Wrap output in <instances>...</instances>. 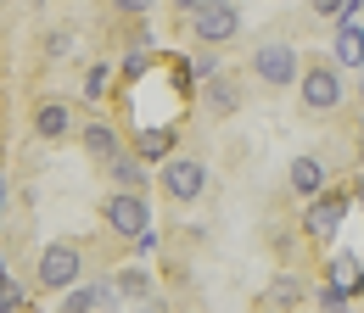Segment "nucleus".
I'll use <instances>...</instances> for the list:
<instances>
[{"label":"nucleus","mask_w":364,"mask_h":313,"mask_svg":"<svg viewBox=\"0 0 364 313\" xmlns=\"http://www.w3.org/2000/svg\"><path fill=\"white\" fill-rule=\"evenodd\" d=\"M342 95H348V84H342V67H336V62H309V67L297 73V101H303L309 112H336Z\"/></svg>","instance_id":"f257e3e1"},{"label":"nucleus","mask_w":364,"mask_h":313,"mask_svg":"<svg viewBox=\"0 0 364 313\" xmlns=\"http://www.w3.org/2000/svg\"><path fill=\"white\" fill-rule=\"evenodd\" d=\"M79 280H85V252H79L73 241L40 246V285H46V291H68V285H79Z\"/></svg>","instance_id":"f03ea898"},{"label":"nucleus","mask_w":364,"mask_h":313,"mask_svg":"<svg viewBox=\"0 0 364 313\" xmlns=\"http://www.w3.org/2000/svg\"><path fill=\"white\" fill-rule=\"evenodd\" d=\"M252 73H258L269 89H291V84H297V73H303V62H297V45L264 40L258 50H252Z\"/></svg>","instance_id":"7ed1b4c3"},{"label":"nucleus","mask_w":364,"mask_h":313,"mask_svg":"<svg viewBox=\"0 0 364 313\" xmlns=\"http://www.w3.org/2000/svg\"><path fill=\"white\" fill-rule=\"evenodd\" d=\"M235 28H241V6H235V0H202V6L191 11V34L202 45H230Z\"/></svg>","instance_id":"20e7f679"},{"label":"nucleus","mask_w":364,"mask_h":313,"mask_svg":"<svg viewBox=\"0 0 364 313\" xmlns=\"http://www.w3.org/2000/svg\"><path fill=\"white\" fill-rule=\"evenodd\" d=\"M157 179H163V196L185 207V202H196L208 190V163H196V157H163Z\"/></svg>","instance_id":"39448f33"},{"label":"nucleus","mask_w":364,"mask_h":313,"mask_svg":"<svg viewBox=\"0 0 364 313\" xmlns=\"http://www.w3.org/2000/svg\"><path fill=\"white\" fill-rule=\"evenodd\" d=\"M348 207H353V196H348V190H319V196H309L303 235H309V241H331V235L342 229V219H348Z\"/></svg>","instance_id":"423d86ee"},{"label":"nucleus","mask_w":364,"mask_h":313,"mask_svg":"<svg viewBox=\"0 0 364 313\" xmlns=\"http://www.w3.org/2000/svg\"><path fill=\"white\" fill-rule=\"evenodd\" d=\"M101 219H107V229H112V235L135 241L140 229H151V207H146V196H140V190H118V196H107Z\"/></svg>","instance_id":"0eeeda50"},{"label":"nucleus","mask_w":364,"mask_h":313,"mask_svg":"<svg viewBox=\"0 0 364 313\" xmlns=\"http://www.w3.org/2000/svg\"><path fill=\"white\" fill-rule=\"evenodd\" d=\"M331 62L336 67H364V28L353 17H336V40H331Z\"/></svg>","instance_id":"6e6552de"},{"label":"nucleus","mask_w":364,"mask_h":313,"mask_svg":"<svg viewBox=\"0 0 364 313\" xmlns=\"http://www.w3.org/2000/svg\"><path fill=\"white\" fill-rule=\"evenodd\" d=\"M303 297H309V285L297 274H274L264 285V313H291V308H303Z\"/></svg>","instance_id":"1a4fd4ad"},{"label":"nucleus","mask_w":364,"mask_h":313,"mask_svg":"<svg viewBox=\"0 0 364 313\" xmlns=\"http://www.w3.org/2000/svg\"><path fill=\"white\" fill-rule=\"evenodd\" d=\"M34 134L40 140H68L73 134V106L68 101H40L34 106Z\"/></svg>","instance_id":"9d476101"},{"label":"nucleus","mask_w":364,"mask_h":313,"mask_svg":"<svg viewBox=\"0 0 364 313\" xmlns=\"http://www.w3.org/2000/svg\"><path fill=\"white\" fill-rule=\"evenodd\" d=\"M286 179H291V190L309 202V196H319V190H325V179H331V174H325V163H319V157H291Z\"/></svg>","instance_id":"9b49d317"},{"label":"nucleus","mask_w":364,"mask_h":313,"mask_svg":"<svg viewBox=\"0 0 364 313\" xmlns=\"http://www.w3.org/2000/svg\"><path fill=\"white\" fill-rule=\"evenodd\" d=\"M325 285H336V291H348V297H359V291H364V263L353 258V252H342V258H331V268H325Z\"/></svg>","instance_id":"f8f14e48"},{"label":"nucleus","mask_w":364,"mask_h":313,"mask_svg":"<svg viewBox=\"0 0 364 313\" xmlns=\"http://www.w3.org/2000/svg\"><path fill=\"white\" fill-rule=\"evenodd\" d=\"M107 174H112V185H118V190H140V196H146V185H151L146 163H140V157H129V151H118V157L107 163Z\"/></svg>","instance_id":"ddd939ff"},{"label":"nucleus","mask_w":364,"mask_h":313,"mask_svg":"<svg viewBox=\"0 0 364 313\" xmlns=\"http://www.w3.org/2000/svg\"><path fill=\"white\" fill-rule=\"evenodd\" d=\"M202 101H208L213 118H235V112H241V89L230 84V79H219V73L208 79V95H202Z\"/></svg>","instance_id":"4468645a"},{"label":"nucleus","mask_w":364,"mask_h":313,"mask_svg":"<svg viewBox=\"0 0 364 313\" xmlns=\"http://www.w3.org/2000/svg\"><path fill=\"white\" fill-rule=\"evenodd\" d=\"M135 157H140V163H163V157H174V129H140L135 134Z\"/></svg>","instance_id":"2eb2a0df"},{"label":"nucleus","mask_w":364,"mask_h":313,"mask_svg":"<svg viewBox=\"0 0 364 313\" xmlns=\"http://www.w3.org/2000/svg\"><path fill=\"white\" fill-rule=\"evenodd\" d=\"M85 151L90 157H101V163H112L124 145H118V129L112 123H85Z\"/></svg>","instance_id":"dca6fc26"},{"label":"nucleus","mask_w":364,"mask_h":313,"mask_svg":"<svg viewBox=\"0 0 364 313\" xmlns=\"http://www.w3.org/2000/svg\"><path fill=\"white\" fill-rule=\"evenodd\" d=\"M112 285H118V297H124V302H146V297H151V274H146L140 263L118 268V280H112Z\"/></svg>","instance_id":"f3484780"},{"label":"nucleus","mask_w":364,"mask_h":313,"mask_svg":"<svg viewBox=\"0 0 364 313\" xmlns=\"http://www.w3.org/2000/svg\"><path fill=\"white\" fill-rule=\"evenodd\" d=\"M62 313H95V285H68Z\"/></svg>","instance_id":"a211bd4d"},{"label":"nucleus","mask_w":364,"mask_h":313,"mask_svg":"<svg viewBox=\"0 0 364 313\" xmlns=\"http://www.w3.org/2000/svg\"><path fill=\"white\" fill-rule=\"evenodd\" d=\"M40 45H46V62H62V56L73 50V34H68V28H50Z\"/></svg>","instance_id":"6ab92c4d"},{"label":"nucleus","mask_w":364,"mask_h":313,"mask_svg":"<svg viewBox=\"0 0 364 313\" xmlns=\"http://www.w3.org/2000/svg\"><path fill=\"white\" fill-rule=\"evenodd\" d=\"M319 313H348V302H353V297H348V291H336V285H319Z\"/></svg>","instance_id":"aec40b11"},{"label":"nucleus","mask_w":364,"mask_h":313,"mask_svg":"<svg viewBox=\"0 0 364 313\" xmlns=\"http://www.w3.org/2000/svg\"><path fill=\"white\" fill-rule=\"evenodd\" d=\"M107 79H112V73H107V62H95L90 73H85V101H101V95H107Z\"/></svg>","instance_id":"412c9836"},{"label":"nucleus","mask_w":364,"mask_h":313,"mask_svg":"<svg viewBox=\"0 0 364 313\" xmlns=\"http://www.w3.org/2000/svg\"><path fill=\"white\" fill-rule=\"evenodd\" d=\"M309 11H314V17H331V23H336V17H348V0H309Z\"/></svg>","instance_id":"4be33fe9"},{"label":"nucleus","mask_w":364,"mask_h":313,"mask_svg":"<svg viewBox=\"0 0 364 313\" xmlns=\"http://www.w3.org/2000/svg\"><path fill=\"white\" fill-rule=\"evenodd\" d=\"M146 67H151V50H129V56H124V79H140Z\"/></svg>","instance_id":"5701e85b"},{"label":"nucleus","mask_w":364,"mask_h":313,"mask_svg":"<svg viewBox=\"0 0 364 313\" xmlns=\"http://www.w3.org/2000/svg\"><path fill=\"white\" fill-rule=\"evenodd\" d=\"M191 73H196V79H213V73H219V56H213V50H202V56L191 62Z\"/></svg>","instance_id":"b1692460"},{"label":"nucleus","mask_w":364,"mask_h":313,"mask_svg":"<svg viewBox=\"0 0 364 313\" xmlns=\"http://www.w3.org/2000/svg\"><path fill=\"white\" fill-rule=\"evenodd\" d=\"M112 11H124V17H146L151 0H112Z\"/></svg>","instance_id":"393cba45"},{"label":"nucleus","mask_w":364,"mask_h":313,"mask_svg":"<svg viewBox=\"0 0 364 313\" xmlns=\"http://www.w3.org/2000/svg\"><path fill=\"white\" fill-rule=\"evenodd\" d=\"M168 6H174V11H185V17H191V11L202 6V0H168Z\"/></svg>","instance_id":"a878e982"},{"label":"nucleus","mask_w":364,"mask_h":313,"mask_svg":"<svg viewBox=\"0 0 364 313\" xmlns=\"http://www.w3.org/2000/svg\"><path fill=\"white\" fill-rule=\"evenodd\" d=\"M0 229H6V179H0Z\"/></svg>","instance_id":"bb28decb"},{"label":"nucleus","mask_w":364,"mask_h":313,"mask_svg":"<svg viewBox=\"0 0 364 313\" xmlns=\"http://www.w3.org/2000/svg\"><path fill=\"white\" fill-rule=\"evenodd\" d=\"M359 11H364V0H348V17H359Z\"/></svg>","instance_id":"cd10ccee"},{"label":"nucleus","mask_w":364,"mask_h":313,"mask_svg":"<svg viewBox=\"0 0 364 313\" xmlns=\"http://www.w3.org/2000/svg\"><path fill=\"white\" fill-rule=\"evenodd\" d=\"M353 202H364V179H353Z\"/></svg>","instance_id":"c85d7f7f"},{"label":"nucleus","mask_w":364,"mask_h":313,"mask_svg":"<svg viewBox=\"0 0 364 313\" xmlns=\"http://www.w3.org/2000/svg\"><path fill=\"white\" fill-rule=\"evenodd\" d=\"M0 280H6V258H0Z\"/></svg>","instance_id":"c756f323"},{"label":"nucleus","mask_w":364,"mask_h":313,"mask_svg":"<svg viewBox=\"0 0 364 313\" xmlns=\"http://www.w3.org/2000/svg\"><path fill=\"white\" fill-rule=\"evenodd\" d=\"M359 101H364V84H359Z\"/></svg>","instance_id":"7c9ffc66"},{"label":"nucleus","mask_w":364,"mask_h":313,"mask_svg":"<svg viewBox=\"0 0 364 313\" xmlns=\"http://www.w3.org/2000/svg\"><path fill=\"white\" fill-rule=\"evenodd\" d=\"M359 157H364V145H359Z\"/></svg>","instance_id":"2f4dec72"}]
</instances>
